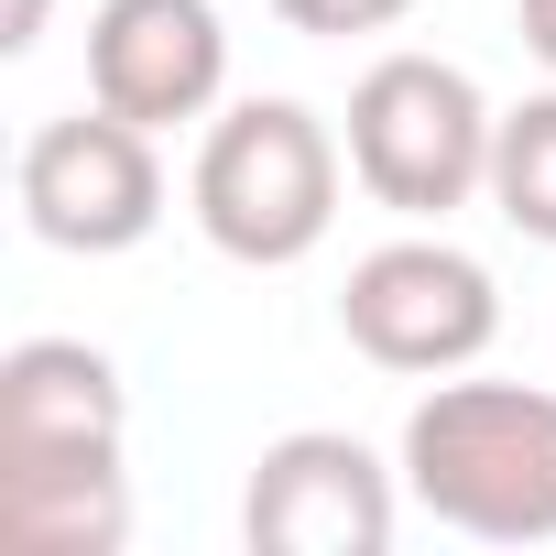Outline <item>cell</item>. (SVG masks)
Returning a JSON list of instances; mask_svg holds the SVG:
<instances>
[{
    "label": "cell",
    "instance_id": "cell-10",
    "mask_svg": "<svg viewBox=\"0 0 556 556\" xmlns=\"http://www.w3.org/2000/svg\"><path fill=\"white\" fill-rule=\"evenodd\" d=\"M491 207L523 240H556V99H523L491 121Z\"/></svg>",
    "mask_w": 556,
    "mask_h": 556
},
{
    "label": "cell",
    "instance_id": "cell-5",
    "mask_svg": "<svg viewBox=\"0 0 556 556\" xmlns=\"http://www.w3.org/2000/svg\"><path fill=\"white\" fill-rule=\"evenodd\" d=\"M23 218H34V240H55V251H131V240L164 218L153 131L121 121L110 99L45 121V131L23 142Z\"/></svg>",
    "mask_w": 556,
    "mask_h": 556
},
{
    "label": "cell",
    "instance_id": "cell-13",
    "mask_svg": "<svg viewBox=\"0 0 556 556\" xmlns=\"http://www.w3.org/2000/svg\"><path fill=\"white\" fill-rule=\"evenodd\" d=\"M523 45H534V55L556 66V0H523Z\"/></svg>",
    "mask_w": 556,
    "mask_h": 556
},
{
    "label": "cell",
    "instance_id": "cell-9",
    "mask_svg": "<svg viewBox=\"0 0 556 556\" xmlns=\"http://www.w3.org/2000/svg\"><path fill=\"white\" fill-rule=\"evenodd\" d=\"M0 447H121V371L88 339L0 350Z\"/></svg>",
    "mask_w": 556,
    "mask_h": 556
},
{
    "label": "cell",
    "instance_id": "cell-8",
    "mask_svg": "<svg viewBox=\"0 0 556 556\" xmlns=\"http://www.w3.org/2000/svg\"><path fill=\"white\" fill-rule=\"evenodd\" d=\"M131 480L121 447H0V556H121Z\"/></svg>",
    "mask_w": 556,
    "mask_h": 556
},
{
    "label": "cell",
    "instance_id": "cell-6",
    "mask_svg": "<svg viewBox=\"0 0 556 556\" xmlns=\"http://www.w3.org/2000/svg\"><path fill=\"white\" fill-rule=\"evenodd\" d=\"M240 534L251 556H382L393 545V480L361 437H273L251 491H240Z\"/></svg>",
    "mask_w": 556,
    "mask_h": 556
},
{
    "label": "cell",
    "instance_id": "cell-11",
    "mask_svg": "<svg viewBox=\"0 0 556 556\" xmlns=\"http://www.w3.org/2000/svg\"><path fill=\"white\" fill-rule=\"evenodd\" d=\"M295 34H382V23H404L415 0H273Z\"/></svg>",
    "mask_w": 556,
    "mask_h": 556
},
{
    "label": "cell",
    "instance_id": "cell-4",
    "mask_svg": "<svg viewBox=\"0 0 556 556\" xmlns=\"http://www.w3.org/2000/svg\"><path fill=\"white\" fill-rule=\"evenodd\" d=\"M339 328L361 361L382 371H469L502 328V295H491V273L447 240H382L350 262V285H339Z\"/></svg>",
    "mask_w": 556,
    "mask_h": 556
},
{
    "label": "cell",
    "instance_id": "cell-12",
    "mask_svg": "<svg viewBox=\"0 0 556 556\" xmlns=\"http://www.w3.org/2000/svg\"><path fill=\"white\" fill-rule=\"evenodd\" d=\"M45 12H55V0H0V55H23L45 34Z\"/></svg>",
    "mask_w": 556,
    "mask_h": 556
},
{
    "label": "cell",
    "instance_id": "cell-3",
    "mask_svg": "<svg viewBox=\"0 0 556 556\" xmlns=\"http://www.w3.org/2000/svg\"><path fill=\"white\" fill-rule=\"evenodd\" d=\"M491 121L502 110L447 55H382L350 88V175L404 218H447L491 186Z\"/></svg>",
    "mask_w": 556,
    "mask_h": 556
},
{
    "label": "cell",
    "instance_id": "cell-2",
    "mask_svg": "<svg viewBox=\"0 0 556 556\" xmlns=\"http://www.w3.org/2000/svg\"><path fill=\"white\" fill-rule=\"evenodd\" d=\"M339 218V142L295 99H240L197 142V229L229 262H306Z\"/></svg>",
    "mask_w": 556,
    "mask_h": 556
},
{
    "label": "cell",
    "instance_id": "cell-7",
    "mask_svg": "<svg viewBox=\"0 0 556 556\" xmlns=\"http://www.w3.org/2000/svg\"><path fill=\"white\" fill-rule=\"evenodd\" d=\"M229 77V34L207 0H99L88 23V99H110L121 121L164 131L197 121Z\"/></svg>",
    "mask_w": 556,
    "mask_h": 556
},
{
    "label": "cell",
    "instance_id": "cell-1",
    "mask_svg": "<svg viewBox=\"0 0 556 556\" xmlns=\"http://www.w3.org/2000/svg\"><path fill=\"white\" fill-rule=\"evenodd\" d=\"M404 480L437 523L480 545L556 534V393L534 382H437L404 415Z\"/></svg>",
    "mask_w": 556,
    "mask_h": 556
}]
</instances>
